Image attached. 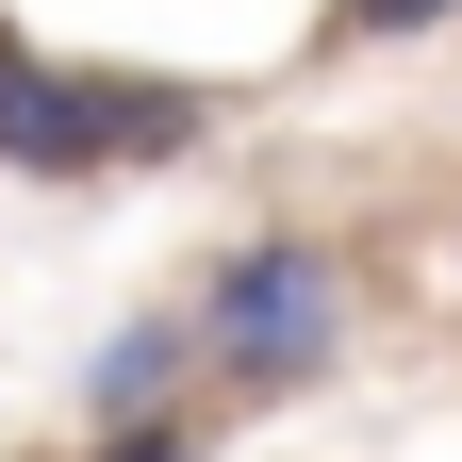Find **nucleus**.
<instances>
[{"label":"nucleus","mask_w":462,"mask_h":462,"mask_svg":"<svg viewBox=\"0 0 462 462\" xmlns=\"http://www.w3.org/2000/svg\"><path fill=\"white\" fill-rule=\"evenodd\" d=\"M215 149V83L182 67H67V50H33L17 17H0V182H165V165Z\"/></svg>","instance_id":"1"},{"label":"nucleus","mask_w":462,"mask_h":462,"mask_svg":"<svg viewBox=\"0 0 462 462\" xmlns=\"http://www.w3.org/2000/svg\"><path fill=\"white\" fill-rule=\"evenodd\" d=\"M346 330H364V264L330 231H248V248L199 264V380H215V413L314 396L346 364Z\"/></svg>","instance_id":"2"},{"label":"nucleus","mask_w":462,"mask_h":462,"mask_svg":"<svg viewBox=\"0 0 462 462\" xmlns=\"http://www.w3.org/2000/svg\"><path fill=\"white\" fill-rule=\"evenodd\" d=\"M149 413H215L199 380V298H149L83 346V430H149Z\"/></svg>","instance_id":"3"},{"label":"nucleus","mask_w":462,"mask_h":462,"mask_svg":"<svg viewBox=\"0 0 462 462\" xmlns=\"http://www.w3.org/2000/svg\"><path fill=\"white\" fill-rule=\"evenodd\" d=\"M413 33H462V0H314V50H413Z\"/></svg>","instance_id":"4"},{"label":"nucleus","mask_w":462,"mask_h":462,"mask_svg":"<svg viewBox=\"0 0 462 462\" xmlns=\"http://www.w3.org/2000/svg\"><path fill=\"white\" fill-rule=\"evenodd\" d=\"M83 462H215V413H149V430H83Z\"/></svg>","instance_id":"5"}]
</instances>
